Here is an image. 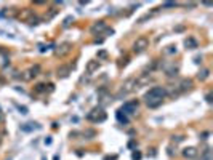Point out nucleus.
<instances>
[{"mask_svg": "<svg viewBox=\"0 0 213 160\" xmlns=\"http://www.w3.org/2000/svg\"><path fill=\"white\" fill-rule=\"evenodd\" d=\"M136 109H138V101H128V102H125L124 104V107L120 109V112H125V114H135L136 112Z\"/></svg>", "mask_w": 213, "mask_h": 160, "instance_id": "obj_5", "label": "nucleus"}, {"mask_svg": "<svg viewBox=\"0 0 213 160\" xmlns=\"http://www.w3.org/2000/svg\"><path fill=\"white\" fill-rule=\"evenodd\" d=\"M197 154H199V151H197L196 147H186V149H183V157H184V158L192 160V158L197 157Z\"/></svg>", "mask_w": 213, "mask_h": 160, "instance_id": "obj_9", "label": "nucleus"}, {"mask_svg": "<svg viewBox=\"0 0 213 160\" xmlns=\"http://www.w3.org/2000/svg\"><path fill=\"white\" fill-rule=\"evenodd\" d=\"M139 157H141V155L138 154V152H136V154H133V158H135V160H136V158H139Z\"/></svg>", "mask_w": 213, "mask_h": 160, "instance_id": "obj_23", "label": "nucleus"}, {"mask_svg": "<svg viewBox=\"0 0 213 160\" xmlns=\"http://www.w3.org/2000/svg\"><path fill=\"white\" fill-rule=\"evenodd\" d=\"M39 71H40V67L39 66H35V67H32V69H29V71H27V72H24V75H21V79H23V80H31V79H34L35 77V75H37L39 74Z\"/></svg>", "mask_w": 213, "mask_h": 160, "instance_id": "obj_8", "label": "nucleus"}, {"mask_svg": "<svg viewBox=\"0 0 213 160\" xmlns=\"http://www.w3.org/2000/svg\"><path fill=\"white\" fill-rule=\"evenodd\" d=\"M165 96H167V88H164V87H154V88H151L144 95V101H146V104L151 109H155V107H159L162 104V101H164Z\"/></svg>", "mask_w": 213, "mask_h": 160, "instance_id": "obj_1", "label": "nucleus"}, {"mask_svg": "<svg viewBox=\"0 0 213 160\" xmlns=\"http://www.w3.org/2000/svg\"><path fill=\"white\" fill-rule=\"evenodd\" d=\"M103 31H106V21H98L91 26V34H101Z\"/></svg>", "mask_w": 213, "mask_h": 160, "instance_id": "obj_10", "label": "nucleus"}, {"mask_svg": "<svg viewBox=\"0 0 213 160\" xmlns=\"http://www.w3.org/2000/svg\"><path fill=\"white\" fill-rule=\"evenodd\" d=\"M70 21H72V16H67V18L64 19V23H63V26H64V27H69V24H70Z\"/></svg>", "mask_w": 213, "mask_h": 160, "instance_id": "obj_19", "label": "nucleus"}, {"mask_svg": "<svg viewBox=\"0 0 213 160\" xmlns=\"http://www.w3.org/2000/svg\"><path fill=\"white\" fill-rule=\"evenodd\" d=\"M197 3H184V6H189V8H194Z\"/></svg>", "mask_w": 213, "mask_h": 160, "instance_id": "obj_22", "label": "nucleus"}, {"mask_svg": "<svg viewBox=\"0 0 213 160\" xmlns=\"http://www.w3.org/2000/svg\"><path fill=\"white\" fill-rule=\"evenodd\" d=\"M69 72H70V67L69 66H63V67L58 69V75H59V77H67Z\"/></svg>", "mask_w": 213, "mask_h": 160, "instance_id": "obj_14", "label": "nucleus"}, {"mask_svg": "<svg viewBox=\"0 0 213 160\" xmlns=\"http://www.w3.org/2000/svg\"><path fill=\"white\" fill-rule=\"evenodd\" d=\"M70 45L69 42H64V43H61L58 48H56V54H58V56H64V54H67L69 51H70Z\"/></svg>", "mask_w": 213, "mask_h": 160, "instance_id": "obj_7", "label": "nucleus"}, {"mask_svg": "<svg viewBox=\"0 0 213 160\" xmlns=\"http://www.w3.org/2000/svg\"><path fill=\"white\" fill-rule=\"evenodd\" d=\"M136 87V79L135 77H130V79H127L125 83L122 85V90H120V93L117 95V98H122V96L125 95H128L130 91H133V88Z\"/></svg>", "mask_w": 213, "mask_h": 160, "instance_id": "obj_2", "label": "nucleus"}, {"mask_svg": "<svg viewBox=\"0 0 213 160\" xmlns=\"http://www.w3.org/2000/svg\"><path fill=\"white\" fill-rule=\"evenodd\" d=\"M32 15H34V11H32L31 8H24V10H21V11L18 13V19H21V21H27V23H29L31 18H32Z\"/></svg>", "mask_w": 213, "mask_h": 160, "instance_id": "obj_6", "label": "nucleus"}, {"mask_svg": "<svg viewBox=\"0 0 213 160\" xmlns=\"http://www.w3.org/2000/svg\"><path fill=\"white\" fill-rule=\"evenodd\" d=\"M192 88V80L191 79H183L180 83H178V90L180 91H188V90Z\"/></svg>", "mask_w": 213, "mask_h": 160, "instance_id": "obj_11", "label": "nucleus"}, {"mask_svg": "<svg viewBox=\"0 0 213 160\" xmlns=\"http://www.w3.org/2000/svg\"><path fill=\"white\" fill-rule=\"evenodd\" d=\"M88 120L96 122V123L104 122V120H106V112H104L103 109H93V110H91V112L88 114Z\"/></svg>", "mask_w": 213, "mask_h": 160, "instance_id": "obj_4", "label": "nucleus"}, {"mask_svg": "<svg viewBox=\"0 0 213 160\" xmlns=\"http://www.w3.org/2000/svg\"><path fill=\"white\" fill-rule=\"evenodd\" d=\"M208 74H210V71H208V69H203V71H200V72H199V75H197V77H199V80H205V79L208 77Z\"/></svg>", "mask_w": 213, "mask_h": 160, "instance_id": "obj_16", "label": "nucleus"}, {"mask_svg": "<svg viewBox=\"0 0 213 160\" xmlns=\"http://www.w3.org/2000/svg\"><path fill=\"white\" fill-rule=\"evenodd\" d=\"M147 47H149V40L146 37H138L136 40H135V43H133V51L135 53H141V51H144Z\"/></svg>", "mask_w": 213, "mask_h": 160, "instance_id": "obj_3", "label": "nucleus"}, {"mask_svg": "<svg viewBox=\"0 0 213 160\" xmlns=\"http://www.w3.org/2000/svg\"><path fill=\"white\" fill-rule=\"evenodd\" d=\"M99 67V61H90L87 64V74H93L95 71H98Z\"/></svg>", "mask_w": 213, "mask_h": 160, "instance_id": "obj_12", "label": "nucleus"}, {"mask_svg": "<svg viewBox=\"0 0 213 160\" xmlns=\"http://www.w3.org/2000/svg\"><path fill=\"white\" fill-rule=\"evenodd\" d=\"M167 53H176V47H168Z\"/></svg>", "mask_w": 213, "mask_h": 160, "instance_id": "obj_20", "label": "nucleus"}, {"mask_svg": "<svg viewBox=\"0 0 213 160\" xmlns=\"http://www.w3.org/2000/svg\"><path fill=\"white\" fill-rule=\"evenodd\" d=\"M3 15H6V16H13V15H16V10H15V8H10L8 11H3Z\"/></svg>", "mask_w": 213, "mask_h": 160, "instance_id": "obj_18", "label": "nucleus"}, {"mask_svg": "<svg viewBox=\"0 0 213 160\" xmlns=\"http://www.w3.org/2000/svg\"><path fill=\"white\" fill-rule=\"evenodd\" d=\"M149 80H151V75H149V74H143L139 79H136V85H144V83H147Z\"/></svg>", "mask_w": 213, "mask_h": 160, "instance_id": "obj_13", "label": "nucleus"}, {"mask_svg": "<svg viewBox=\"0 0 213 160\" xmlns=\"http://www.w3.org/2000/svg\"><path fill=\"white\" fill-rule=\"evenodd\" d=\"M184 45H186V48H197V42H196V39L189 37V39H186Z\"/></svg>", "mask_w": 213, "mask_h": 160, "instance_id": "obj_15", "label": "nucleus"}, {"mask_svg": "<svg viewBox=\"0 0 213 160\" xmlns=\"http://www.w3.org/2000/svg\"><path fill=\"white\" fill-rule=\"evenodd\" d=\"M106 56H108V53H106V51H99L98 53V58H106Z\"/></svg>", "mask_w": 213, "mask_h": 160, "instance_id": "obj_21", "label": "nucleus"}, {"mask_svg": "<svg viewBox=\"0 0 213 160\" xmlns=\"http://www.w3.org/2000/svg\"><path fill=\"white\" fill-rule=\"evenodd\" d=\"M45 87H47V85H45V83H39V85H37V87H35V91H37V93H44V91H45V90H47Z\"/></svg>", "mask_w": 213, "mask_h": 160, "instance_id": "obj_17", "label": "nucleus"}]
</instances>
